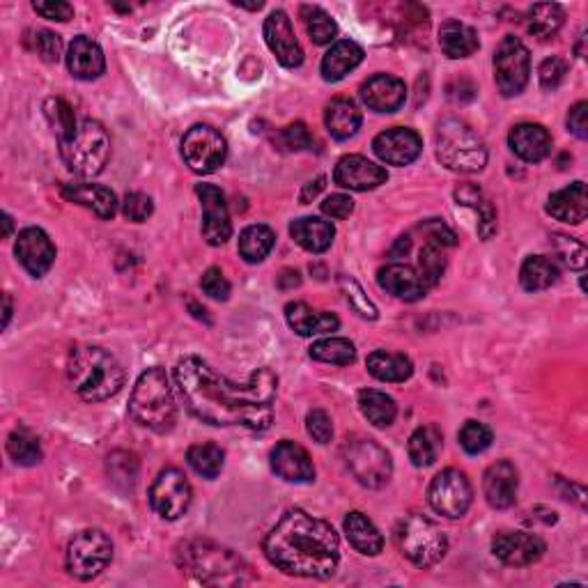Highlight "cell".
Masks as SVG:
<instances>
[{
  "label": "cell",
  "mask_w": 588,
  "mask_h": 588,
  "mask_svg": "<svg viewBox=\"0 0 588 588\" xmlns=\"http://www.w3.org/2000/svg\"><path fill=\"white\" fill-rule=\"evenodd\" d=\"M46 111V118L51 120L53 129H56L58 134V141H65V138H69L76 131V118H74V111L72 106H69L67 102H63V99H49L44 106Z\"/></svg>",
  "instance_id": "c3c4849f"
},
{
  "label": "cell",
  "mask_w": 588,
  "mask_h": 588,
  "mask_svg": "<svg viewBox=\"0 0 588 588\" xmlns=\"http://www.w3.org/2000/svg\"><path fill=\"white\" fill-rule=\"evenodd\" d=\"M340 288L345 290V297L352 304L354 311H357L361 317H366V320H377L375 304L368 299V294L363 292V288L354 281V278H347V276L340 278Z\"/></svg>",
  "instance_id": "816d5d0a"
},
{
  "label": "cell",
  "mask_w": 588,
  "mask_h": 588,
  "mask_svg": "<svg viewBox=\"0 0 588 588\" xmlns=\"http://www.w3.org/2000/svg\"><path fill=\"white\" fill-rule=\"evenodd\" d=\"M444 272H446L444 246L437 242H425L419 253V274L425 281V285H428V288L437 285L441 281V276H444Z\"/></svg>",
  "instance_id": "bcb514c9"
},
{
  "label": "cell",
  "mask_w": 588,
  "mask_h": 588,
  "mask_svg": "<svg viewBox=\"0 0 588 588\" xmlns=\"http://www.w3.org/2000/svg\"><path fill=\"white\" fill-rule=\"evenodd\" d=\"M531 74L529 49L520 37L506 35L494 53V81L504 97H515L526 88Z\"/></svg>",
  "instance_id": "7c38bea8"
},
{
  "label": "cell",
  "mask_w": 588,
  "mask_h": 588,
  "mask_svg": "<svg viewBox=\"0 0 588 588\" xmlns=\"http://www.w3.org/2000/svg\"><path fill=\"white\" fill-rule=\"evenodd\" d=\"M7 453H10V458L21 464V467H35V464L42 462L40 441L23 428L14 430L12 435L7 437Z\"/></svg>",
  "instance_id": "7bdbcfd3"
},
{
  "label": "cell",
  "mask_w": 588,
  "mask_h": 588,
  "mask_svg": "<svg viewBox=\"0 0 588 588\" xmlns=\"http://www.w3.org/2000/svg\"><path fill=\"white\" fill-rule=\"evenodd\" d=\"M421 150V136L407 127L386 129L373 141V152L377 154L379 161H384L389 166H409L412 161L419 159Z\"/></svg>",
  "instance_id": "e0dca14e"
},
{
  "label": "cell",
  "mask_w": 588,
  "mask_h": 588,
  "mask_svg": "<svg viewBox=\"0 0 588 588\" xmlns=\"http://www.w3.org/2000/svg\"><path fill=\"white\" fill-rule=\"evenodd\" d=\"M324 189V177H317L315 182L306 184L304 193H301V203H311V198H315L317 193H320Z\"/></svg>",
  "instance_id": "be15d7a7"
},
{
  "label": "cell",
  "mask_w": 588,
  "mask_h": 588,
  "mask_svg": "<svg viewBox=\"0 0 588 588\" xmlns=\"http://www.w3.org/2000/svg\"><path fill=\"white\" fill-rule=\"evenodd\" d=\"M568 129L577 138H582V141H586V138H588V104L586 102H579V104H575L570 108Z\"/></svg>",
  "instance_id": "94428289"
},
{
  "label": "cell",
  "mask_w": 588,
  "mask_h": 588,
  "mask_svg": "<svg viewBox=\"0 0 588 588\" xmlns=\"http://www.w3.org/2000/svg\"><path fill=\"white\" fill-rule=\"evenodd\" d=\"M455 200L464 207H474L478 212V235L483 239H490L494 232H497V212H494V205L485 198V193L474 187V184H462V187L455 189Z\"/></svg>",
  "instance_id": "8d00e7d4"
},
{
  "label": "cell",
  "mask_w": 588,
  "mask_h": 588,
  "mask_svg": "<svg viewBox=\"0 0 588 588\" xmlns=\"http://www.w3.org/2000/svg\"><path fill=\"white\" fill-rule=\"evenodd\" d=\"M60 143L67 168L81 177H95L104 170L111 157V138L102 122L83 120L65 141Z\"/></svg>",
  "instance_id": "ba28073f"
},
{
  "label": "cell",
  "mask_w": 588,
  "mask_h": 588,
  "mask_svg": "<svg viewBox=\"0 0 588 588\" xmlns=\"http://www.w3.org/2000/svg\"><path fill=\"white\" fill-rule=\"evenodd\" d=\"M510 150L526 164H540L552 152V136L543 125H533V122H522L510 129L508 134Z\"/></svg>",
  "instance_id": "cb8c5ba5"
},
{
  "label": "cell",
  "mask_w": 588,
  "mask_h": 588,
  "mask_svg": "<svg viewBox=\"0 0 588 588\" xmlns=\"http://www.w3.org/2000/svg\"><path fill=\"white\" fill-rule=\"evenodd\" d=\"M290 235L304 251L324 253L334 244L336 228L331 226V221L317 219V216H304V219L292 221Z\"/></svg>",
  "instance_id": "4dcf8cb0"
},
{
  "label": "cell",
  "mask_w": 588,
  "mask_h": 588,
  "mask_svg": "<svg viewBox=\"0 0 588 588\" xmlns=\"http://www.w3.org/2000/svg\"><path fill=\"white\" fill-rule=\"evenodd\" d=\"M198 198L203 205V237L210 246L226 244L232 235V223L226 196L214 184H198Z\"/></svg>",
  "instance_id": "2e32d148"
},
{
  "label": "cell",
  "mask_w": 588,
  "mask_h": 588,
  "mask_svg": "<svg viewBox=\"0 0 588 588\" xmlns=\"http://www.w3.org/2000/svg\"><path fill=\"white\" fill-rule=\"evenodd\" d=\"M67 67L72 72L74 79L79 81H95L104 74L106 60L104 51L97 42H92L90 37L79 35L74 37V42L69 44L67 51Z\"/></svg>",
  "instance_id": "484cf974"
},
{
  "label": "cell",
  "mask_w": 588,
  "mask_h": 588,
  "mask_svg": "<svg viewBox=\"0 0 588 588\" xmlns=\"http://www.w3.org/2000/svg\"><path fill=\"white\" fill-rule=\"evenodd\" d=\"M437 157L446 168L462 175L481 173L487 164V147L483 138L467 122L448 118L437 127Z\"/></svg>",
  "instance_id": "8992f818"
},
{
  "label": "cell",
  "mask_w": 588,
  "mask_h": 588,
  "mask_svg": "<svg viewBox=\"0 0 588 588\" xmlns=\"http://www.w3.org/2000/svg\"><path fill=\"white\" fill-rule=\"evenodd\" d=\"M517 487H520V474H517L515 464L508 460L494 462L487 467L483 476V492L487 504L497 510H506L515 506L517 501Z\"/></svg>",
  "instance_id": "7402d4cb"
},
{
  "label": "cell",
  "mask_w": 588,
  "mask_h": 588,
  "mask_svg": "<svg viewBox=\"0 0 588 588\" xmlns=\"http://www.w3.org/2000/svg\"><path fill=\"white\" fill-rule=\"evenodd\" d=\"M175 382L187 402L189 412L203 423L219 428H239L262 432L274 421L272 402L276 398L278 377L269 368H260L249 382L235 384L198 357L177 363Z\"/></svg>",
  "instance_id": "6da1fadb"
},
{
  "label": "cell",
  "mask_w": 588,
  "mask_h": 588,
  "mask_svg": "<svg viewBox=\"0 0 588 588\" xmlns=\"http://www.w3.org/2000/svg\"><path fill=\"white\" fill-rule=\"evenodd\" d=\"M113 559V543L102 529L79 531L69 540L67 570L81 582L102 575Z\"/></svg>",
  "instance_id": "9c48e42d"
},
{
  "label": "cell",
  "mask_w": 588,
  "mask_h": 588,
  "mask_svg": "<svg viewBox=\"0 0 588 588\" xmlns=\"http://www.w3.org/2000/svg\"><path fill=\"white\" fill-rule=\"evenodd\" d=\"M389 180V173L361 154H347L336 164L334 182L350 191H373Z\"/></svg>",
  "instance_id": "d6986e66"
},
{
  "label": "cell",
  "mask_w": 588,
  "mask_h": 588,
  "mask_svg": "<svg viewBox=\"0 0 588 588\" xmlns=\"http://www.w3.org/2000/svg\"><path fill=\"white\" fill-rule=\"evenodd\" d=\"M547 214L556 221L579 226L588 216V191L584 182H572L570 187L556 191L547 200Z\"/></svg>",
  "instance_id": "4316f807"
},
{
  "label": "cell",
  "mask_w": 588,
  "mask_h": 588,
  "mask_svg": "<svg viewBox=\"0 0 588 588\" xmlns=\"http://www.w3.org/2000/svg\"><path fill=\"white\" fill-rule=\"evenodd\" d=\"M545 540L529 531H501L492 540V552L501 563L515 568L533 566L543 559Z\"/></svg>",
  "instance_id": "9a60e30c"
},
{
  "label": "cell",
  "mask_w": 588,
  "mask_h": 588,
  "mask_svg": "<svg viewBox=\"0 0 588 588\" xmlns=\"http://www.w3.org/2000/svg\"><path fill=\"white\" fill-rule=\"evenodd\" d=\"M265 42L283 67L292 69L304 63V51H301L292 23L283 10H276L265 19Z\"/></svg>",
  "instance_id": "ffe728a7"
},
{
  "label": "cell",
  "mask_w": 588,
  "mask_h": 588,
  "mask_svg": "<svg viewBox=\"0 0 588 588\" xmlns=\"http://www.w3.org/2000/svg\"><path fill=\"white\" fill-rule=\"evenodd\" d=\"M200 288H203L207 297H212L216 301H226L230 297V283L219 267L207 269L203 278H200Z\"/></svg>",
  "instance_id": "6f0895ef"
},
{
  "label": "cell",
  "mask_w": 588,
  "mask_h": 588,
  "mask_svg": "<svg viewBox=\"0 0 588 588\" xmlns=\"http://www.w3.org/2000/svg\"><path fill=\"white\" fill-rule=\"evenodd\" d=\"M405 99L407 88L396 76L377 74L361 85V102L375 113H396Z\"/></svg>",
  "instance_id": "603a6c76"
},
{
  "label": "cell",
  "mask_w": 588,
  "mask_h": 588,
  "mask_svg": "<svg viewBox=\"0 0 588 588\" xmlns=\"http://www.w3.org/2000/svg\"><path fill=\"white\" fill-rule=\"evenodd\" d=\"M187 460L191 464V469L200 474L203 478H216L221 474L223 469V462H226V455L219 446L214 444H196L189 448L187 453Z\"/></svg>",
  "instance_id": "ee69618b"
},
{
  "label": "cell",
  "mask_w": 588,
  "mask_h": 588,
  "mask_svg": "<svg viewBox=\"0 0 588 588\" xmlns=\"http://www.w3.org/2000/svg\"><path fill=\"white\" fill-rule=\"evenodd\" d=\"M361 63H363V49L357 42L352 40L336 42L322 58V65H320L322 79L329 83L343 81L345 76L354 72Z\"/></svg>",
  "instance_id": "f546056e"
},
{
  "label": "cell",
  "mask_w": 588,
  "mask_h": 588,
  "mask_svg": "<svg viewBox=\"0 0 588 588\" xmlns=\"http://www.w3.org/2000/svg\"><path fill=\"white\" fill-rule=\"evenodd\" d=\"M306 432L311 435L317 444H329L334 439V423L331 416L324 409H313L306 416Z\"/></svg>",
  "instance_id": "11a10c76"
},
{
  "label": "cell",
  "mask_w": 588,
  "mask_h": 588,
  "mask_svg": "<svg viewBox=\"0 0 588 588\" xmlns=\"http://www.w3.org/2000/svg\"><path fill=\"white\" fill-rule=\"evenodd\" d=\"M67 377L76 396L85 402H104L125 386V368L111 352L97 345L74 347Z\"/></svg>",
  "instance_id": "3957f363"
},
{
  "label": "cell",
  "mask_w": 588,
  "mask_h": 588,
  "mask_svg": "<svg viewBox=\"0 0 588 588\" xmlns=\"http://www.w3.org/2000/svg\"><path fill=\"white\" fill-rule=\"evenodd\" d=\"M441 451V432L435 428V425H425V428H419L409 437L407 444V453L409 460H412L414 467L425 469L430 464H435Z\"/></svg>",
  "instance_id": "f35d334b"
},
{
  "label": "cell",
  "mask_w": 588,
  "mask_h": 588,
  "mask_svg": "<svg viewBox=\"0 0 588 588\" xmlns=\"http://www.w3.org/2000/svg\"><path fill=\"white\" fill-rule=\"evenodd\" d=\"M301 14H304L306 30L315 44H331L336 40V33H338L336 21L331 19L322 7L306 5L304 10H301Z\"/></svg>",
  "instance_id": "f6af8a7d"
},
{
  "label": "cell",
  "mask_w": 588,
  "mask_h": 588,
  "mask_svg": "<svg viewBox=\"0 0 588 588\" xmlns=\"http://www.w3.org/2000/svg\"><path fill=\"white\" fill-rule=\"evenodd\" d=\"M285 320H288L294 334H299L301 338L331 334V331L340 327V320L336 315L313 311L304 301H294V304L285 306Z\"/></svg>",
  "instance_id": "83f0119b"
},
{
  "label": "cell",
  "mask_w": 588,
  "mask_h": 588,
  "mask_svg": "<svg viewBox=\"0 0 588 588\" xmlns=\"http://www.w3.org/2000/svg\"><path fill=\"white\" fill-rule=\"evenodd\" d=\"M377 283L379 288L402 301H419L430 290L414 267L400 265V262H393V265L379 269Z\"/></svg>",
  "instance_id": "d4e9b609"
},
{
  "label": "cell",
  "mask_w": 588,
  "mask_h": 588,
  "mask_svg": "<svg viewBox=\"0 0 588 588\" xmlns=\"http://www.w3.org/2000/svg\"><path fill=\"white\" fill-rule=\"evenodd\" d=\"M368 373L373 375L379 382H407L409 377L414 375V363L405 354H393V352H384L377 350L368 357L366 361Z\"/></svg>",
  "instance_id": "e575fe53"
},
{
  "label": "cell",
  "mask_w": 588,
  "mask_h": 588,
  "mask_svg": "<svg viewBox=\"0 0 588 588\" xmlns=\"http://www.w3.org/2000/svg\"><path fill=\"white\" fill-rule=\"evenodd\" d=\"M3 226H5L3 237L7 239V237H10V232H12V216L10 214H3Z\"/></svg>",
  "instance_id": "03108f58"
},
{
  "label": "cell",
  "mask_w": 588,
  "mask_h": 588,
  "mask_svg": "<svg viewBox=\"0 0 588 588\" xmlns=\"http://www.w3.org/2000/svg\"><path fill=\"white\" fill-rule=\"evenodd\" d=\"M278 143L288 152H306L313 150L315 138L304 122H294V125L285 127L281 134H278Z\"/></svg>",
  "instance_id": "f5cc1de1"
},
{
  "label": "cell",
  "mask_w": 588,
  "mask_h": 588,
  "mask_svg": "<svg viewBox=\"0 0 588 588\" xmlns=\"http://www.w3.org/2000/svg\"><path fill=\"white\" fill-rule=\"evenodd\" d=\"M182 157L198 175H212L226 164L228 143L210 125L191 127L182 138Z\"/></svg>",
  "instance_id": "8fae6325"
},
{
  "label": "cell",
  "mask_w": 588,
  "mask_h": 588,
  "mask_svg": "<svg viewBox=\"0 0 588 588\" xmlns=\"http://www.w3.org/2000/svg\"><path fill=\"white\" fill-rule=\"evenodd\" d=\"M556 255L566 262L570 269H584L586 267V244L579 242L575 237L568 235H556L554 237Z\"/></svg>",
  "instance_id": "f907efd6"
},
{
  "label": "cell",
  "mask_w": 588,
  "mask_h": 588,
  "mask_svg": "<svg viewBox=\"0 0 588 588\" xmlns=\"http://www.w3.org/2000/svg\"><path fill=\"white\" fill-rule=\"evenodd\" d=\"M423 230L428 232V242H437L441 246H455V235L441 221L425 223Z\"/></svg>",
  "instance_id": "6125c7cd"
},
{
  "label": "cell",
  "mask_w": 588,
  "mask_h": 588,
  "mask_svg": "<svg viewBox=\"0 0 588 588\" xmlns=\"http://www.w3.org/2000/svg\"><path fill=\"white\" fill-rule=\"evenodd\" d=\"M458 439H460V446L464 448V453L481 455V453L487 451V448L492 446L494 435H492V430L487 428L485 423L467 421V423L462 425Z\"/></svg>",
  "instance_id": "7dc6e473"
},
{
  "label": "cell",
  "mask_w": 588,
  "mask_h": 588,
  "mask_svg": "<svg viewBox=\"0 0 588 588\" xmlns=\"http://www.w3.org/2000/svg\"><path fill=\"white\" fill-rule=\"evenodd\" d=\"M129 414L134 416V421L141 423L143 428L159 432V435L173 430L177 407L166 370L147 368L145 373L138 377L134 391H131Z\"/></svg>",
  "instance_id": "5b68a950"
},
{
  "label": "cell",
  "mask_w": 588,
  "mask_h": 588,
  "mask_svg": "<svg viewBox=\"0 0 588 588\" xmlns=\"http://www.w3.org/2000/svg\"><path fill=\"white\" fill-rule=\"evenodd\" d=\"M311 357L331 366H350L357 361V347L347 338H324L313 343Z\"/></svg>",
  "instance_id": "b9f144b4"
},
{
  "label": "cell",
  "mask_w": 588,
  "mask_h": 588,
  "mask_svg": "<svg viewBox=\"0 0 588 588\" xmlns=\"http://www.w3.org/2000/svg\"><path fill=\"white\" fill-rule=\"evenodd\" d=\"M324 125L336 141H347L361 129V111L352 99H334L324 111Z\"/></svg>",
  "instance_id": "836d02e7"
},
{
  "label": "cell",
  "mask_w": 588,
  "mask_h": 588,
  "mask_svg": "<svg viewBox=\"0 0 588 588\" xmlns=\"http://www.w3.org/2000/svg\"><path fill=\"white\" fill-rule=\"evenodd\" d=\"M63 198L69 203L88 207L99 219H113L118 214V196L111 189L99 187V184H67L63 189Z\"/></svg>",
  "instance_id": "f1b7e54d"
},
{
  "label": "cell",
  "mask_w": 588,
  "mask_h": 588,
  "mask_svg": "<svg viewBox=\"0 0 588 588\" xmlns=\"http://www.w3.org/2000/svg\"><path fill=\"white\" fill-rule=\"evenodd\" d=\"M276 244V235L272 228L267 226H251L239 235V255L249 262V265H258L272 253Z\"/></svg>",
  "instance_id": "ab89813d"
},
{
  "label": "cell",
  "mask_w": 588,
  "mask_h": 588,
  "mask_svg": "<svg viewBox=\"0 0 588 588\" xmlns=\"http://www.w3.org/2000/svg\"><path fill=\"white\" fill-rule=\"evenodd\" d=\"M343 458L352 476L370 490H379L391 481V455L373 439H347V444L343 446Z\"/></svg>",
  "instance_id": "30bf717a"
},
{
  "label": "cell",
  "mask_w": 588,
  "mask_h": 588,
  "mask_svg": "<svg viewBox=\"0 0 588 588\" xmlns=\"http://www.w3.org/2000/svg\"><path fill=\"white\" fill-rule=\"evenodd\" d=\"M400 554L419 568H432L444 559L448 552L446 533L421 513H409L402 517L393 531Z\"/></svg>",
  "instance_id": "52a82bcc"
},
{
  "label": "cell",
  "mask_w": 588,
  "mask_h": 588,
  "mask_svg": "<svg viewBox=\"0 0 588 588\" xmlns=\"http://www.w3.org/2000/svg\"><path fill=\"white\" fill-rule=\"evenodd\" d=\"M561 269L556 265V260L547 258V255H531L524 260L520 269V283L526 292H540L552 288L559 281Z\"/></svg>",
  "instance_id": "d590c367"
},
{
  "label": "cell",
  "mask_w": 588,
  "mask_h": 588,
  "mask_svg": "<svg viewBox=\"0 0 588 588\" xmlns=\"http://www.w3.org/2000/svg\"><path fill=\"white\" fill-rule=\"evenodd\" d=\"M33 10L44 19L60 21V23H65L74 17V7L69 3H63V0H44V3H33Z\"/></svg>",
  "instance_id": "680465c9"
},
{
  "label": "cell",
  "mask_w": 588,
  "mask_h": 588,
  "mask_svg": "<svg viewBox=\"0 0 588 588\" xmlns=\"http://www.w3.org/2000/svg\"><path fill=\"white\" fill-rule=\"evenodd\" d=\"M191 483L180 469H164L150 487V506L164 520H180L191 508Z\"/></svg>",
  "instance_id": "5bb4252c"
},
{
  "label": "cell",
  "mask_w": 588,
  "mask_h": 588,
  "mask_svg": "<svg viewBox=\"0 0 588 588\" xmlns=\"http://www.w3.org/2000/svg\"><path fill=\"white\" fill-rule=\"evenodd\" d=\"M272 469L288 483H311L315 481V467L311 455L297 441H281L272 451Z\"/></svg>",
  "instance_id": "44dd1931"
},
{
  "label": "cell",
  "mask_w": 588,
  "mask_h": 588,
  "mask_svg": "<svg viewBox=\"0 0 588 588\" xmlns=\"http://www.w3.org/2000/svg\"><path fill=\"white\" fill-rule=\"evenodd\" d=\"M14 253H17L23 269L35 278H42L56 262V246L42 228L21 230Z\"/></svg>",
  "instance_id": "ac0fdd59"
},
{
  "label": "cell",
  "mask_w": 588,
  "mask_h": 588,
  "mask_svg": "<svg viewBox=\"0 0 588 588\" xmlns=\"http://www.w3.org/2000/svg\"><path fill=\"white\" fill-rule=\"evenodd\" d=\"M322 212L331 216V219L343 221L354 212V200L350 196H343V193H334L322 203Z\"/></svg>",
  "instance_id": "91938a15"
},
{
  "label": "cell",
  "mask_w": 588,
  "mask_h": 588,
  "mask_svg": "<svg viewBox=\"0 0 588 588\" xmlns=\"http://www.w3.org/2000/svg\"><path fill=\"white\" fill-rule=\"evenodd\" d=\"M359 407L361 414L366 416L368 423H373L375 428H389V425L396 421L398 414L396 400L377 389L359 391Z\"/></svg>",
  "instance_id": "74e56055"
},
{
  "label": "cell",
  "mask_w": 588,
  "mask_h": 588,
  "mask_svg": "<svg viewBox=\"0 0 588 588\" xmlns=\"http://www.w3.org/2000/svg\"><path fill=\"white\" fill-rule=\"evenodd\" d=\"M439 46L448 58L458 60V58L474 56V53L478 51V46H481V42H478V35H476L474 28L467 26V23H462V21L451 19V21L441 23Z\"/></svg>",
  "instance_id": "1f68e13d"
},
{
  "label": "cell",
  "mask_w": 588,
  "mask_h": 588,
  "mask_svg": "<svg viewBox=\"0 0 588 588\" xmlns=\"http://www.w3.org/2000/svg\"><path fill=\"white\" fill-rule=\"evenodd\" d=\"M568 74V65L566 60L561 58H547L543 65L538 69V79H540V88L547 92H554L559 85L566 81Z\"/></svg>",
  "instance_id": "db71d44e"
},
{
  "label": "cell",
  "mask_w": 588,
  "mask_h": 588,
  "mask_svg": "<svg viewBox=\"0 0 588 588\" xmlns=\"http://www.w3.org/2000/svg\"><path fill=\"white\" fill-rule=\"evenodd\" d=\"M28 42H30V49H33L44 63L53 65L58 63L60 56H63V40H60V35L51 33V30H37Z\"/></svg>",
  "instance_id": "681fc988"
},
{
  "label": "cell",
  "mask_w": 588,
  "mask_h": 588,
  "mask_svg": "<svg viewBox=\"0 0 588 588\" xmlns=\"http://www.w3.org/2000/svg\"><path fill=\"white\" fill-rule=\"evenodd\" d=\"M265 556L288 575L327 579L338 568L340 540L329 522L294 508L267 533Z\"/></svg>",
  "instance_id": "7a4b0ae2"
},
{
  "label": "cell",
  "mask_w": 588,
  "mask_h": 588,
  "mask_svg": "<svg viewBox=\"0 0 588 588\" xmlns=\"http://www.w3.org/2000/svg\"><path fill=\"white\" fill-rule=\"evenodd\" d=\"M563 7L556 3H540L533 5L529 12H526V30L536 37H552L559 33L563 26Z\"/></svg>",
  "instance_id": "60d3db41"
},
{
  "label": "cell",
  "mask_w": 588,
  "mask_h": 588,
  "mask_svg": "<svg viewBox=\"0 0 588 588\" xmlns=\"http://www.w3.org/2000/svg\"><path fill=\"white\" fill-rule=\"evenodd\" d=\"M471 499H474V490H471L467 474H462L460 469H446L432 478L428 501L437 515L458 520L469 510Z\"/></svg>",
  "instance_id": "4fadbf2b"
},
{
  "label": "cell",
  "mask_w": 588,
  "mask_h": 588,
  "mask_svg": "<svg viewBox=\"0 0 588 588\" xmlns=\"http://www.w3.org/2000/svg\"><path fill=\"white\" fill-rule=\"evenodd\" d=\"M122 212H125V216L129 221L134 223H143L152 216L154 212V203L150 196H145V193H127L125 203H122Z\"/></svg>",
  "instance_id": "9f6ffc18"
},
{
  "label": "cell",
  "mask_w": 588,
  "mask_h": 588,
  "mask_svg": "<svg viewBox=\"0 0 588 588\" xmlns=\"http://www.w3.org/2000/svg\"><path fill=\"white\" fill-rule=\"evenodd\" d=\"M345 536L350 540V545L357 549V552L366 556H377L384 549V538L379 533L377 526L368 520L366 515L354 510V513H347L343 522Z\"/></svg>",
  "instance_id": "d6a6232c"
},
{
  "label": "cell",
  "mask_w": 588,
  "mask_h": 588,
  "mask_svg": "<svg viewBox=\"0 0 588 588\" xmlns=\"http://www.w3.org/2000/svg\"><path fill=\"white\" fill-rule=\"evenodd\" d=\"M177 563L198 582L212 586H239L253 582L251 568L239 556L210 540H191L177 552Z\"/></svg>",
  "instance_id": "277c9868"
},
{
  "label": "cell",
  "mask_w": 588,
  "mask_h": 588,
  "mask_svg": "<svg viewBox=\"0 0 588 588\" xmlns=\"http://www.w3.org/2000/svg\"><path fill=\"white\" fill-rule=\"evenodd\" d=\"M3 301H5V320H3V327H7V324H10V317H12V301H10V294H5Z\"/></svg>",
  "instance_id": "e7e4bbea"
}]
</instances>
